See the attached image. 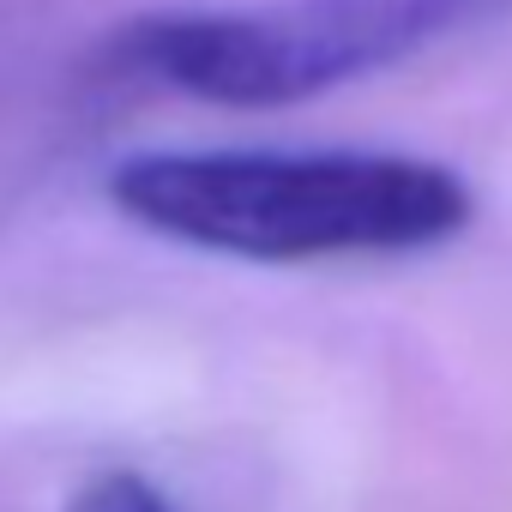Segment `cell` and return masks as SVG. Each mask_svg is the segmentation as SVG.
<instances>
[{"label": "cell", "instance_id": "obj_1", "mask_svg": "<svg viewBox=\"0 0 512 512\" xmlns=\"http://www.w3.org/2000/svg\"><path fill=\"white\" fill-rule=\"evenodd\" d=\"M103 193L127 223L163 241L253 266L428 253L476 211L458 169L368 145L133 151L109 169Z\"/></svg>", "mask_w": 512, "mask_h": 512}, {"label": "cell", "instance_id": "obj_2", "mask_svg": "<svg viewBox=\"0 0 512 512\" xmlns=\"http://www.w3.org/2000/svg\"><path fill=\"white\" fill-rule=\"evenodd\" d=\"M506 0H253V7H169L127 19L109 79L175 91L211 109H290L386 73Z\"/></svg>", "mask_w": 512, "mask_h": 512}, {"label": "cell", "instance_id": "obj_3", "mask_svg": "<svg viewBox=\"0 0 512 512\" xmlns=\"http://www.w3.org/2000/svg\"><path fill=\"white\" fill-rule=\"evenodd\" d=\"M61 512H175V500L139 470H97Z\"/></svg>", "mask_w": 512, "mask_h": 512}]
</instances>
